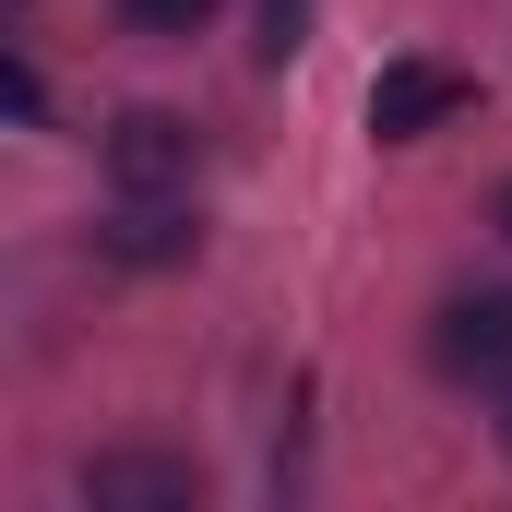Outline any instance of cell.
Returning <instances> with one entry per match:
<instances>
[{"mask_svg":"<svg viewBox=\"0 0 512 512\" xmlns=\"http://www.w3.org/2000/svg\"><path fill=\"white\" fill-rule=\"evenodd\" d=\"M465 108H477V84L453 60H382V84H370V131L382 143H417V131L465 120Z\"/></svg>","mask_w":512,"mask_h":512,"instance_id":"1","label":"cell"},{"mask_svg":"<svg viewBox=\"0 0 512 512\" xmlns=\"http://www.w3.org/2000/svg\"><path fill=\"white\" fill-rule=\"evenodd\" d=\"M191 167H203V143H191L179 108H131V120L108 131V179H120V191H191Z\"/></svg>","mask_w":512,"mask_h":512,"instance_id":"2","label":"cell"},{"mask_svg":"<svg viewBox=\"0 0 512 512\" xmlns=\"http://www.w3.org/2000/svg\"><path fill=\"white\" fill-rule=\"evenodd\" d=\"M429 358L453 370V382H512V298H441V322H429Z\"/></svg>","mask_w":512,"mask_h":512,"instance_id":"3","label":"cell"},{"mask_svg":"<svg viewBox=\"0 0 512 512\" xmlns=\"http://www.w3.org/2000/svg\"><path fill=\"white\" fill-rule=\"evenodd\" d=\"M84 501L96 512H191L203 477H191L179 453H96V465H84Z\"/></svg>","mask_w":512,"mask_h":512,"instance_id":"4","label":"cell"},{"mask_svg":"<svg viewBox=\"0 0 512 512\" xmlns=\"http://www.w3.org/2000/svg\"><path fill=\"white\" fill-rule=\"evenodd\" d=\"M108 251H120V262H179V251H191V215H179V191H120V227H108Z\"/></svg>","mask_w":512,"mask_h":512,"instance_id":"5","label":"cell"},{"mask_svg":"<svg viewBox=\"0 0 512 512\" xmlns=\"http://www.w3.org/2000/svg\"><path fill=\"white\" fill-rule=\"evenodd\" d=\"M310 48V0H262V60H298Z\"/></svg>","mask_w":512,"mask_h":512,"instance_id":"6","label":"cell"},{"mask_svg":"<svg viewBox=\"0 0 512 512\" xmlns=\"http://www.w3.org/2000/svg\"><path fill=\"white\" fill-rule=\"evenodd\" d=\"M131 24H143V36H191V24H203V12H215V0H120Z\"/></svg>","mask_w":512,"mask_h":512,"instance_id":"7","label":"cell"},{"mask_svg":"<svg viewBox=\"0 0 512 512\" xmlns=\"http://www.w3.org/2000/svg\"><path fill=\"white\" fill-rule=\"evenodd\" d=\"M501 453H512V382H501Z\"/></svg>","mask_w":512,"mask_h":512,"instance_id":"8","label":"cell"},{"mask_svg":"<svg viewBox=\"0 0 512 512\" xmlns=\"http://www.w3.org/2000/svg\"><path fill=\"white\" fill-rule=\"evenodd\" d=\"M501 239H512V191H501Z\"/></svg>","mask_w":512,"mask_h":512,"instance_id":"9","label":"cell"}]
</instances>
